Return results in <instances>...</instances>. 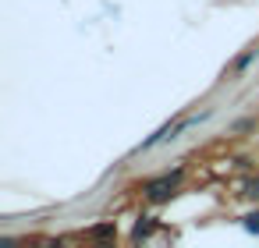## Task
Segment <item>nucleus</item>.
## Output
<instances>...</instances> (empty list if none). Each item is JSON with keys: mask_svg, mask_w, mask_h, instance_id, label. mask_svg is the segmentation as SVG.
<instances>
[{"mask_svg": "<svg viewBox=\"0 0 259 248\" xmlns=\"http://www.w3.org/2000/svg\"><path fill=\"white\" fill-rule=\"evenodd\" d=\"M241 199H248V202H259V177H248L245 184H241V191H238Z\"/></svg>", "mask_w": 259, "mask_h": 248, "instance_id": "obj_5", "label": "nucleus"}, {"mask_svg": "<svg viewBox=\"0 0 259 248\" xmlns=\"http://www.w3.org/2000/svg\"><path fill=\"white\" fill-rule=\"evenodd\" d=\"M85 237L96 241V244H107V241L114 244V241H117V227H114V223H96V227L85 230Z\"/></svg>", "mask_w": 259, "mask_h": 248, "instance_id": "obj_2", "label": "nucleus"}, {"mask_svg": "<svg viewBox=\"0 0 259 248\" xmlns=\"http://www.w3.org/2000/svg\"><path fill=\"white\" fill-rule=\"evenodd\" d=\"M181 181H185V167H174V170H163L160 177H149L146 184H142V195L149 199V202H170L174 195H178V188H181Z\"/></svg>", "mask_w": 259, "mask_h": 248, "instance_id": "obj_1", "label": "nucleus"}, {"mask_svg": "<svg viewBox=\"0 0 259 248\" xmlns=\"http://www.w3.org/2000/svg\"><path fill=\"white\" fill-rule=\"evenodd\" d=\"M255 61H259V46H248V50H245V54H241V57L231 64V75H245V71H248Z\"/></svg>", "mask_w": 259, "mask_h": 248, "instance_id": "obj_3", "label": "nucleus"}, {"mask_svg": "<svg viewBox=\"0 0 259 248\" xmlns=\"http://www.w3.org/2000/svg\"><path fill=\"white\" fill-rule=\"evenodd\" d=\"M241 227H245L248 234H259V209H252V213H245V216H241Z\"/></svg>", "mask_w": 259, "mask_h": 248, "instance_id": "obj_6", "label": "nucleus"}, {"mask_svg": "<svg viewBox=\"0 0 259 248\" xmlns=\"http://www.w3.org/2000/svg\"><path fill=\"white\" fill-rule=\"evenodd\" d=\"M153 230H156V216H139V223L132 230V241H146V237H153Z\"/></svg>", "mask_w": 259, "mask_h": 248, "instance_id": "obj_4", "label": "nucleus"}]
</instances>
